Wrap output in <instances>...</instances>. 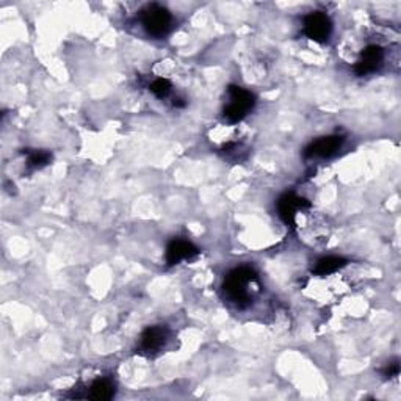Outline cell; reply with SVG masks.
<instances>
[{
    "mask_svg": "<svg viewBox=\"0 0 401 401\" xmlns=\"http://www.w3.org/2000/svg\"><path fill=\"white\" fill-rule=\"evenodd\" d=\"M115 395V384L109 378L96 380L89 387V397L93 400H110Z\"/></svg>",
    "mask_w": 401,
    "mask_h": 401,
    "instance_id": "cell-11",
    "label": "cell"
},
{
    "mask_svg": "<svg viewBox=\"0 0 401 401\" xmlns=\"http://www.w3.org/2000/svg\"><path fill=\"white\" fill-rule=\"evenodd\" d=\"M168 331L163 326H149L141 334V350L154 353L165 345Z\"/></svg>",
    "mask_w": 401,
    "mask_h": 401,
    "instance_id": "cell-9",
    "label": "cell"
},
{
    "mask_svg": "<svg viewBox=\"0 0 401 401\" xmlns=\"http://www.w3.org/2000/svg\"><path fill=\"white\" fill-rule=\"evenodd\" d=\"M308 207H310V202L308 199H304V197H299L293 193H285L284 196H280L278 201L279 217L283 218L284 223L290 227H295L296 211H299V208H308Z\"/></svg>",
    "mask_w": 401,
    "mask_h": 401,
    "instance_id": "cell-7",
    "label": "cell"
},
{
    "mask_svg": "<svg viewBox=\"0 0 401 401\" xmlns=\"http://www.w3.org/2000/svg\"><path fill=\"white\" fill-rule=\"evenodd\" d=\"M227 93H229L231 103L227 104L224 109V118L229 123L242 121V119L248 115V112L253 110L256 104V96L237 85H231L227 88Z\"/></svg>",
    "mask_w": 401,
    "mask_h": 401,
    "instance_id": "cell-2",
    "label": "cell"
},
{
    "mask_svg": "<svg viewBox=\"0 0 401 401\" xmlns=\"http://www.w3.org/2000/svg\"><path fill=\"white\" fill-rule=\"evenodd\" d=\"M253 280H256L254 270H251L249 267H240L227 274L223 289L226 292V295L229 296L237 306L242 308L248 303L249 296L247 292V285L249 283H253Z\"/></svg>",
    "mask_w": 401,
    "mask_h": 401,
    "instance_id": "cell-1",
    "label": "cell"
},
{
    "mask_svg": "<svg viewBox=\"0 0 401 401\" xmlns=\"http://www.w3.org/2000/svg\"><path fill=\"white\" fill-rule=\"evenodd\" d=\"M384 60V51L378 44H370L361 52V57L355 64V73L357 75H367L375 73Z\"/></svg>",
    "mask_w": 401,
    "mask_h": 401,
    "instance_id": "cell-5",
    "label": "cell"
},
{
    "mask_svg": "<svg viewBox=\"0 0 401 401\" xmlns=\"http://www.w3.org/2000/svg\"><path fill=\"white\" fill-rule=\"evenodd\" d=\"M348 260L344 259V257H337V256H329V257H323L314 268V273L319 274V276H326V274H332L336 273L340 268H344Z\"/></svg>",
    "mask_w": 401,
    "mask_h": 401,
    "instance_id": "cell-10",
    "label": "cell"
},
{
    "mask_svg": "<svg viewBox=\"0 0 401 401\" xmlns=\"http://www.w3.org/2000/svg\"><path fill=\"white\" fill-rule=\"evenodd\" d=\"M332 24L331 19L321 11H314L304 19V35L315 43H326L331 37Z\"/></svg>",
    "mask_w": 401,
    "mask_h": 401,
    "instance_id": "cell-4",
    "label": "cell"
},
{
    "mask_svg": "<svg viewBox=\"0 0 401 401\" xmlns=\"http://www.w3.org/2000/svg\"><path fill=\"white\" fill-rule=\"evenodd\" d=\"M27 165L32 170H39L52 160V154L47 151H27Z\"/></svg>",
    "mask_w": 401,
    "mask_h": 401,
    "instance_id": "cell-12",
    "label": "cell"
},
{
    "mask_svg": "<svg viewBox=\"0 0 401 401\" xmlns=\"http://www.w3.org/2000/svg\"><path fill=\"white\" fill-rule=\"evenodd\" d=\"M172 104H175V107H181V109H182V107H185V103H182L181 98L175 99V103H172Z\"/></svg>",
    "mask_w": 401,
    "mask_h": 401,
    "instance_id": "cell-15",
    "label": "cell"
},
{
    "mask_svg": "<svg viewBox=\"0 0 401 401\" xmlns=\"http://www.w3.org/2000/svg\"><path fill=\"white\" fill-rule=\"evenodd\" d=\"M398 373H400V364H398V361L391 362V364H389L387 367H386V370H384V375L387 376V378H395V376H398Z\"/></svg>",
    "mask_w": 401,
    "mask_h": 401,
    "instance_id": "cell-14",
    "label": "cell"
},
{
    "mask_svg": "<svg viewBox=\"0 0 401 401\" xmlns=\"http://www.w3.org/2000/svg\"><path fill=\"white\" fill-rule=\"evenodd\" d=\"M344 145V136L340 135H329L323 136L310 143V145L304 149V157L312 159V157H331V155L336 154L340 148Z\"/></svg>",
    "mask_w": 401,
    "mask_h": 401,
    "instance_id": "cell-6",
    "label": "cell"
},
{
    "mask_svg": "<svg viewBox=\"0 0 401 401\" xmlns=\"http://www.w3.org/2000/svg\"><path fill=\"white\" fill-rule=\"evenodd\" d=\"M141 22L149 35L160 38L171 30L172 16L166 8L152 3L141 11Z\"/></svg>",
    "mask_w": 401,
    "mask_h": 401,
    "instance_id": "cell-3",
    "label": "cell"
},
{
    "mask_svg": "<svg viewBox=\"0 0 401 401\" xmlns=\"http://www.w3.org/2000/svg\"><path fill=\"white\" fill-rule=\"evenodd\" d=\"M149 88H151V91L157 96V98L163 99L171 91V82L166 80V79H157L151 83V87Z\"/></svg>",
    "mask_w": 401,
    "mask_h": 401,
    "instance_id": "cell-13",
    "label": "cell"
},
{
    "mask_svg": "<svg viewBox=\"0 0 401 401\" xmlns=\"http://www.w3.org/2000/svg\"><path fill=\"white\" fill-rule=\"evenodd\" d=\"M197 254H199V249L193 243L187 240H172L166 248V263L171 267L177 265L181 260L193 259Z\"/></svg>",
    "mask_w": 401,
    "mask_h": 401,
    "instance_id": "cell-8",
    "label": "cell"
}]
</instances>
